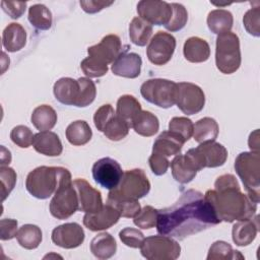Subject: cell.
Listing matches in <instances>:
<instances>
[{"label":"cell","mask_w":260,"mask_h":260,"mask_svg":"<svg viewBox=\"0 0 260 260\" xmlns=\"http://www.w3.org/2000/svg\"><path fill=\"white\" fill-rule=\"evenodd\" d=\"M62 167L41 166L30 171L25 180L27 192L38 199H48L52 196L60 181Z\"/></svg>","instance_id":"52a82bcc"},{"label":"cell","mask_w":260,"mask_h":260,"mask_svg":"<svg viewBox=\"0 0 260 260\" xmlns=\"http://www.w3.org/2000/svg\"><path fill=\"white\" fill-rule=\"evenodd\" d=\"M150 191V182L141 169L128 170L123 173L119 185L110 190L108 203L118 201H134L146 196Z\"/></svg>","instance_id":"3957f363"},{"label":"cell","mask_w":260,"mask_h":260,"mask_svg":"<svg viewBox=\"0 0 260 260\" xmlns=\"http://www.w3.org/2000/svg\"><path fill=\"white\" fill-rule=\"evenodd\" d=\"M35 134L24 125L15 126L10 132L11 141L20 148H28L34 141Z\"/></svg>","instance_id":"7bdbcfd3"},{"label":"cell","mask_w":260,"mask_h":260,"mask_svg":"<svg viewBox=\"0 0 260 260\" xmlns=\"http://www.w3.org/2000/svg\"><path fill=\"white\" fill-rule=\"evenodd\" d=\"M17 220L12 218H2L0 220V239L2 241L11 240L17 234Z\"/></svg>","instance_id":"f5cc1de1"},{"label":"cell","mask_w":260,"mask_h":260,"mask_svg":"<svg viewBox=\"0 0 260 260\" xmlns=\"http://www.w3.org/2000/svg\"><path fill=\"white\" fill-rule=\"evenodd\" d=\"M249 147L253 152H259V131L256 129L253 133L250 134L248 140Z\"/></svg>","instance_id":"11a10c76"},{"label":"cell","mask_w":260,"mask_h":260,"mask_svg":"<svg viewBox=\"0 0 260 260\" xmlns=\"http://www.w3.org/2000/svg\"><path fill=\"white\" fill-rule=\"evenodd\" d=\"M137 13L140 18L154 25H166L172 17L171 4L158 0H141L137 4Z\"/></svg>","instance_id":"5bb4252c"},{"label":"cell","mask_w":260,"mask_h":260,"mask_svg":"<svg viewBox=\"0 0 260 260\" xmlns=\"http://www.w3.org/2000/svg\"><path fill=\"white\" fill-rule=\"evenodd\" d=\"M26 44V31L24 27L17 23H9L2 32V45L8 52L20 51Z\"/></svg>","instance_id":"484cf974"},{"label":"cell","mask_w":260,"mask_h":260,"mask_svg":"<svg viewBox=\"0 0 260 260\" xmlns=\"http://www.w3.org/2000/svg\"><path fill=\"white\" fill-rule=\"evenodd\" d=\"M186 141L178 133L173 131H164L155 139L152 151L160 153L165 156H172L179 154Z\"/></svg>","instance_id":"cb8c5ba5"},{"label":"cell","mask_w":260,"mask_h":260,"mask_svg":"<svg viewBox=\"0 0 260 260\" xmlns=\"http://www.w3.org/2000/svg\"><path fill=\"white\" fill-rule=\"evenodd\" d=\"M142 59L136 53H121L119 57L113 62L112 72L125 78H136L141 72Z\"/></svg>","instance_id":"d6986e66"},{"label":"cell","mask_w":260,"mask_h":260,"mask_svg":"<svg viewBox=\"0 0 260 260\" xmlns=\"http://www.w3.org/2000/svg\"><path fill=\"white\" fill-rule=\"evenodd\" d=\"M244 27L253 37L260 36V6L249 9L243 17Z\"/></svg>","instance_id":"f6af8a7d"},{"label":"cell","mask_w":260,"mask_h":260,"mask_svg":"<svg viewBox=\"0 0 260 260\" xmlns=\"http://www.w3.org/2000/svg\"><path fill=\"white\" fill-rule=\"evenodd\" d=\"M11 161V153L3 145L1 146V166L9 165Z\"/></svg>","instance_id":"9f6ffc18"},{"label":"cell","mask_w":260,"mask_h":260,"mask_svg":"<svg viewBox=\"0 0 260 260\" xmlns=\"http://www.w3.org/2000/svg\"><path fill=\"white\" fill-rule=\"evenodd\" d=\"M32 146L37 152L47 156H58L63 151L59 136L52 131H40L35 134Z\"/></svg>","instance_id":"7402d4cb"},{"label":"cell","mask_w":260,"mask_h":260,"mask_svg":"<svg viewBox=\"0 0 260 260\" xmlns=\"http://www.w3.org/2000/svg\"><path fill=\"white\" fill-rule=\"evenodd\" d=\"M177 107L186 115L199 113L205 105V94L200 86L191 82L177 83Z\"/></svg>","instance_id":"8fae6325"},{"label":"cell","mask_w":260,"mask_h":260,"mask_svg":"<svg viewBox=\"0 0 260 260\" xmlns=\"http://www.w3.org/2000/svg\"><path fill=\"white\" fill-rule=\"evenodd\" d=\"M121 53V40L117 35L113 34L104 37L99 44L87 48L88 57L106 65L113 64Z\"/></svg>","instance_id":"9a60e30c"},{"label":"cell","mask_w":260,"mask_h":260,"mask_svg":"<svg viewBox=\"0 0 260 260\" xmlns=\"http://www.w3.org/2000/svg\"><path fill=\"white\" fill-rule=\"evenodd\" d=\"M3 11L12 19H17L23 15L26 9V2L1 1Z\"/></svg>","instance_id":"816d5d0a"},{"label":"cell","mask_w":260,"mask_h":260,"mask_svg":"<svg viewBox=\"0 0 260 260\" xmlns=\"http://www.w3.org/2000/svg\"><path fill=\"white\" fill-rule=\"evenodd\" d=\"M204 198L221 221L250 219L257 211V203L241 191L238 180L232 174L219 176L214 182V189L207 190Z\"/></svg>","instance_id":"7a4b0ae2"},{"label":"cell","mask_w":260,"mask_h":260,"mask_svg":"<svg viewBox=\"0 0 260 260\" xmlns=\"http://www.w3.org/2000/svg\"><path fill=\"white\" fill-rule=\"evenodd\" d=\"M140 252L148 260H175L181 254V246L169 236H149L144 239Z\"/></svg>","instance_id":"9c48e42d"},{"label":"cell","mask_w":260,"mask_h":260,"mask_svg":"<svg viewBox=\"0 0 260 260\" xmlns=\"http://www.w3.org/2000/svg\"><path fill=\"white\" fill-rule=\"evenodd\" d=\"M17 175L12 168L8 166L0 167V182H1V195L2 202L7 198V196L14 189L16 184Z\"/></svg>","instance_id":"ee69618b"},{"label":"cell","mask_w":260,"mask_h":260,"mask_svg":"<svg viewBox=\"0 0 260 260\" xmlns=\"http://www.w3.org/2000/svg\"><path fill=\"white\" fill-rule=\"evenodd\" d=\"M171 7L173 10L172 17L170 21L165 25L166 29L169 31H179L187 23L188 20V12L187 9L184 7V5L180 3H171Z\"/></svg>","instance_id":"ab89813d"},{"label":"cell","mask_w":260,"mask_h":260,"mask_svg":"<svg viewBox=\"0 0 260 260\" xmlns=\"http://www.w3.org/2000/svg\"><path fill=\"white\" fill-rule=\"evenodd\" d=\"M73 187L76 190L78 198V210L85 213H93L102 209L103 199L101 192L93 188L84 179H75Z\"/></svg>","instance_id":"2e32d148"},{"label":"cell","mask_w":260,"mask_h":260,"mask_svg":"<svg viewBox=\"0 0 260 260\" xmlns=\"http://www.w3.org/2000/svg\"><path fill=\"white\" fill-rule=\"evenodd\" d=\"M235 170L243 182L248 197L255 203L260 198V155L259 152H241L235 160Z\"/></svg>","instance_id":"5b68a950"},{"label":"cell","mask_w":260,"mask_h":260,"mask_svg":"<svg viewBox=\"0 0 260 260\" xmlns=\"http://www.w3.org/2000/svg\"><path fill=\"white\" fill-rule=\"evenodd\" d=\"M170 165L173 178L181 184L190 183L198 172L194 161L187 153L177 154Z\"/></svg>","instance_id":"603a6c76"},{"label":"cell","mask_w":260,"mask_h":260,"mask_svg":"<svg viewBox=\"0 0 260 260\" xmlns=\"http://www.w3.org/2000/svg\"><path fill=\"white\" fill-rule=\"evenodd\" d=\"M114 1H98V0H89V1H80V6L82 10L86 13L93 14L100 12L104 8L112 5Z\"/></svg>","instance_id":"db71d44e"},{"label":"cell","mask_w":260,"mask_h":260,"mask_svg":"<svg viewBox=\"0 0 260 260\" xmlns=\"http://www.w3.org/2000/svg\"><path fill=\"white\" fill-rule=\"evenodd\" d=\"M85 238L83 229L77 222H67L56 226L52 231V242L64 249L79 247Z\"/></svg>","instance_id":"e0dca14e"},{"label":"cell","mask_w":260,"mask_h":260,"mask_svg":"<svg viewBox=\"0 0 260 260\" xmlns=\"http://www.w3.org/2000/svg\"><path fill=\"white\" fill-rule=\"evenodd\" d=\"M219 127L217 122L210 117H204L198 120L194 125L193 137L198 143L206 141H215L218 136Z\"/></svg>","instance_id":"d6a6232c"},{"label":"cell","mask_w":260,"mask_h":260,"mask_svg":"<svg viewBox=\"0 0 260 260\" xmlns=\"http://www.w3.org/2000/svg\"><path fill=\"white\" fill-rule=\"evenodd\" d=\"M91 173L96 184L105 189L112 190L119 185L124 172L117 160L111 157H103L93 164Z\"/></svg>","instance_id":"4fadbf2b"},{"label":"cell","mask_w":260,"mask_h":260,"mask_svg":"<svg viewBox=\"0 0 260 260\" xmlns=\"http://www.w3.org/2000/svg\"><path fill=\"white\" fill-rule=\"evenodd\" d=\"M220 222L204 195L190 189L183 192L172 206L158 209L155 226L159 235L184 240Z\"/></svg>","instance_id":"6da1fadb"},{"label":"cell","mask_w":260,"mask_h":260,"mask_svg":"<svg viewBox=\"0 0 260 260\" xmlns=\"http://www.w3.org/2000/svg\"><path fill=\"white\" fill-rule=\"evenodd\" d=\"M65 135L70 144L81 146L89 142L92 137V131L86 121L77 120L67 126Z\"/></svg>","instance_id":"f546056e"},{"label":"cell","mask_w":260,"mask_h":260,"mask_svg":"<svg viewBox=\"0 0 260 260\" xmlns=\"http://www.w3.org/2000/svg\"><path fill=\"white\" fill-rule=\"evenodd\" d=\"M80 67H81V70L83 71V73L89 78L102 77L105 74H107V72L109 70L108 65L102 64L90 57L84 58L80 63Z\"/></svg>","instance_id":"bcb514c9"},{"label":"cell","mask_w":260,"mask_h":260,"mask_svg":"<svg viewBox=\"0 0 260 260\" xmlns=\"http://www.w3.org/2000/svg\"><path fill=\"white\" fill-rule=\"evenodd\" d=\"M28 21L39 30H48L52 26L53 17L50 9L44 4H34L28 8Z\"/></svg>","instance_id":"d590c367"},{"label":"cell","mask_w":260,"mask_h":260,"mask_svg":"<svg viewBox=\"0 0 260 260\" xmlns=\"http://www.w3.org/2000/svg\"><path fill=\"white\" fill-rule=\"evenodd\" d=\"M77 80L79 82L80 91L75 107L84 108L89 106L94 101L96 95V87L90 78L80 77Z\"/></svg>","instance_id":"f35d334b"},{"label":"cell","mask_w":260,"mask_h":260,"mask_svg":"<svg viewBox=\"0 0 260 260\" xmlns=\"http://www.w3.org/2000/svg\"><path fill=\"white\" fill-rule=\"evenodd\" d=\"M30 121L40 131H49L57 123V113L49 105L38 106L31 113Z\"/></svg>","instance_id":"4dcf8cb0"},{"label":"cell","mask_w":260,"mask_h":260,"mask_svg":"<svg viewBox=\"0 0 260 260\" xmlns=\"http://www.w3.org/2000/svg\"><path fill=\"white\" fill-rule=\"evenodd\" d=\"M158 209L150 205H145L140 212L134 217L133 222L136 226L142 230H149L156 225Z\"/></svg>","instance_id":"60d3db41"},{"label":"cell","mask_w":260,"mask_h":260,"mask_svg":"<svg viewBox=\"0 0 260 260\" xmlns=\"http://www.w3.org/2000/svg\"><path fill=\"white\" fill-rule=\"evenodd\" d=\"M50 213L57 219H67L78 210V198L70 172L62 168L59 185L49 205Z\"/></svg>","instance_id":"277c9868"},{"label":"cell","mask_w":260,"mask_h":260,"mask_svg":"<svg viewBox=\"0 0 260 260\" xmlns=\"http://www.w3.org/2000/svg\"><path fill=\"white\" fill-rule=\"evenodd\" d=\"M259 231V215H254L250 219L239 220L233 225L232 238L239 247L250 245L256 238Z\"/></svg>","instance_id":"ffe728a7"},{"label":"cell","mask_w":260,"mask_h":260,"mask_svg":"<svg viewBox=\"0 0 260 260\" xmlns=\"http://www.w3.org/2000/svg\"><path fill=\"white\" fill-rule=\"evenodd\" d=\"M244 258L239 251L233 250L232 246L224 241H216L214 242L207 254V260H228V259H237Z\"/></svg>","instance_id":"8d00e7d4"},{"label":"cell","mask_w":260,"mask_h":260,"mask_svg":"<svg viewBox=\"0 0 260 260\" xmlns=\"http://www.w3.org/2000/svg\"><path fill=\"white\" fill-rule=\"evenodd\" d=\"M16 240L22 248L26 250H34L40 246L43 240V233L41 228L38 225L26 223L21 225L17 231Z\"/></svg>","instance_id":"836d02e7"},{"label":"cell","mask_w":260,"mask_h":260,"mask_svg":"<svg viewBox=\"0 0 260 260\" xmlns=\"http://www.w3.org/2000/svg\"><path fill=\"white\" fill-rule=\"evenodd\" d=\"M90 252L98 259H109L113 257L117 251V243L114 237L109 233H101L96 235L90 242Z\"/></svg>","instance_id":"4316f807"},{"label":"cell","mask_w":260,"mask_h":260,"mask_svg":"<svg viewBox=\"0 0 260 260\" xmlns=\"http://www.w3.org/2000/svg\"><path fill=\"white\" fill-rule=\"evenodd\" d=\"M116 115L114 108L110 104H106L101 106L94 113L93 115V123L95 128L104 132V129L106 125L109 123V121Z\"/></svg>","instance_id":"c3c4849f"},{"label":"cell","mask_w":260,"mask_h":260,"mask_svg":"<svg viewBox=\"0 0 260 260\" xmlns=\"http://www.w3.org/2000/svg\"><path fill=\"white\" fill-rule=\"evenodd\" d=\"M183 53L187 61L202 63L210 57V47L205 40L199 37H191L185 41Z\"/></svg>","instance_id":"d4e9b609"},{"label":"cell","mask_w":260,"mask_h":260,"mask_svg":"<svg viewBox=\"0 0 260 260\" xmlns=\"http://www.w3.org/2000/svg\"><path fill=\"white\" fill-rule=\"evenodd\" d=\"M169 130L178 133L185 141H188L193 135L194 124L187 117H174L169 123Z\"/></svg>","instance_id":"b9f144b4"},{"label":"cell","mask_w":260,"mask_h":260,"mask_svg":"<svg viewBox=\"0 0 260 260\" xmlns=\"http://www.w3.org/2000/svg\"><path fill=\"white\" fill-rule=\"evenodd\" d=\"M110 204H112L119 210L121 216L127 217V218H134L141 210V206H140V203L138 202V200L118 201V202H113Z\"/></svg>","instance_id":"681fc988"},{"label":"cell","mask_w":260,"mask_h":260,"mask_svg":"<svg viewBox=\"0 0 260 260\" xmlns=\"http://www.w3.org/2000/svg\"><path fill=\"white\" fill-rule=\"evenodd\" d=\"M80 86L78 80L71 77L58 79L53 86V92L58 102L66 106H75L79 96Z\"/></svg>","instance_id":"44dd1931"},{"label":"cell","mask_w":260,"mask_h":260,"mask_svg":"<svg viewBox=\"0 0 260 260\" xmlns=\"http://www.w3.org/2000/svg\"><path fill=\"white\" fill-rule=\"evenodd\" d=\"M119 238L121 242L130 248H140L143 241H144V235L141 231L134 228H125L120 231Z\"/></svg>","instance_id":"7dc6e473"},{"label":"cell","mask_w":260,"mask_h":260,"mask_svg":"<svg viewBox=\"0 0 260 260\" xmlns=\"http://www.w3.org/2000/svg\"><path fill=\"white\" fill-rule=\"evenodd\" d=\"M152 36V25L140 17H134L129 24L130 41L139 47L145 46Z\"/></svg>","instance_id":"e575fe53"},{"label":"cell","mask_w":260,"mask_h":260,"mask_svg":"<svg viewBox=\"0 0 260 260\" xmlns=\"http://www.w3.org/2000/svg\"><path fill=\"white\" fill-rule=\"evenodd\" d=\"M148 162L152 173L156 176L165 175L170 167V161L168 157L154 151H152L151 155L149 156Z\"/></svg>","instance_id":"f907efd6"},{"label":"cell","mask_w":260,"mask_h":260,"mask_svg":"<svg viewBox=\"0 0 260 260\" xmlns=\"http://www.w3.org/2000/svg\"><path fill=\"white\" fill-rule=\"evenodd\" d=\"M175 49V37L170 32L158 30L149 41L146 48V55L152 64L162 66L172 59Z\"/></svg>","instance_id":"7c38bea8"},{"label":"cell","mask_w":260,"mask_h":260,"mask_svg":"<svg viewBox=\"0 0 260 260\" xmlns=\"http://www.w3.org/2000/svg\"><path fill=\"white\" fill-rule=\"evenodd\" d=\"M141 111L140 103L131 94L121 95L117 102L116 115L124 120L130 128H132L133 121Z\"/></svg>","instance_id":"f1b7e54d"},{"label":"cell","mask_w":260,"mask_h":260,"mask_svg":"<svg viewBox=\"0 0 260 260\" xmlns=\"http://www.w3.org/2000/svg\"><path fill=\"white\" fill-rule=\"evenodd\" d=\"M132 128L138 135L150 137L157 133L159 129V121L151 112L141 111L133 121Z\"/></svg>","instance_id":"1f68e13d"},{"label":"cell","mask_w":260,"mask_h":260,"mask_svg":"<svg viewBox=\"0 0 260 260\" xmlns=\"http://www.w3.org/2000/svg\"><path fill=\"white\" fill-rule=\"evenodd\" d=\"M129 125L120 117L115 115L104 129L105 136L112 141H120L129 133Z\"/></svg>","instance_id":"74e56055"},{"label":"cell","mask_w":260,"mask_h":260,"mask_svg":"<svg viewBox=\"0 0 260 260\" xmlns=\"http://www.w3.org/2000/svg\"><path fill=\"white\" fill-rule=\"evenodd\" d=\"M194 161L198 171L204 168H217L224 165L228 158L226 148L215 141L200 143L186 152Z\"/></svg>","instance_id":"30bf717a"},{"label":"cell","mask_w":260,"mask_h":260,"mask_svg":"<svg viewBox=\"0 0 260 260\" xmlns=\"http://www.w3.org/2000/svg\"><path fill=\"white\" fill-rule=\"evenodd\" d=\"M140 93L148 103L169 109L176 104L177 83L165 78L148 79L142 83Z\"/></svg>","instance_id":"ba28073f"},{"label":"cell","mask_w":260,"mask_h":260,"mask_svg":"<svg viewBox=\"0 0 260 260\" xmlns=\"http://www.w3.org/2000/svg\"><path fill=\"white\" fill-rule=\"evenodd\" d=\"M207 26L215 35H221L231 31L234 23V17L231 11L225 9L211 10L207 15Z\"/></svg>","instance_id":"83f0119b"},{"label":"cell","mask_w":260,"mask_h":260,"mask_svg":"<svg viewBox=\"0 0 260 260\" xmlns=\"http://www.w3.org/2000/svg\"><path fill=\"white\" fill-rule=\"evenodd\" d=\"M241 62L239 37L233 31L218 35L215 43L216 68L223 74H233L240 68Z\"/></svg>","instance_id":"8992f818"},{"label":"cell","mask_w":260,"mask_h":260,"mask_svg":"<svg viewBox=\"0 0 260 260\" xmlns=\"http://www.w3.org/2000/svg\"><path fill=\"white\" fill-rule=\"evenodd\" d=\"M121 217L119 210L110 203L103 205L102 209L93 213H85L83 224L91 232L105 231L116 224Z\"/></svg>","instance_id":"ac0fdd59"}]
</instances>
